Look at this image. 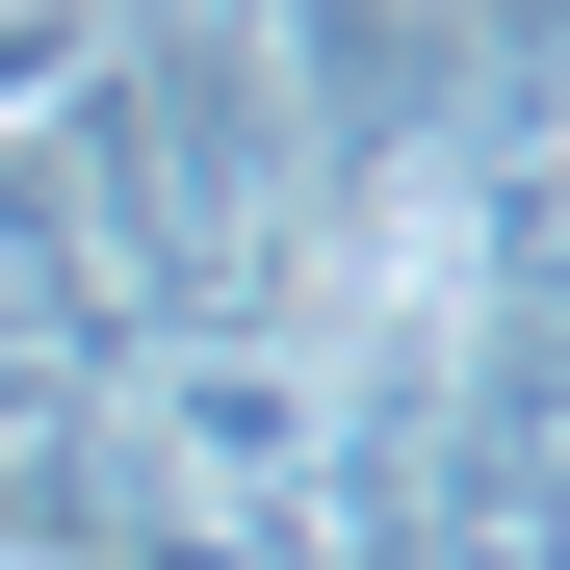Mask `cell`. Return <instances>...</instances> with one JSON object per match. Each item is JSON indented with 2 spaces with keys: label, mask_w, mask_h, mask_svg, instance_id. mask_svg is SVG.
Segmentation results:
<instances>
[{
  "label": "cell",
  "mask_w": 570,
  "mask_h": 570,
  "mask_svg": "<svg viewBox=\"0 0 570 570\" xmlns=\"http://www.w3.org/2000/svg\"><path fill=\"white\" fill-rule=\"evenodd\" d=\"M52 78H78V0H0V130H27Z\"/></svg>",
  "instance_id": "obj_1"
}]
</instances>
